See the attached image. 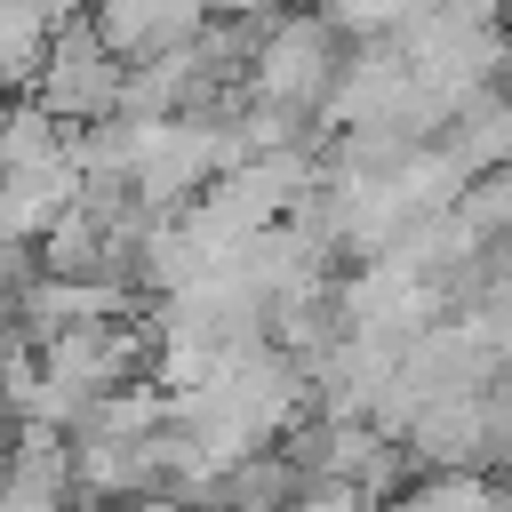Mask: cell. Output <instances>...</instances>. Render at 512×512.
<instances>
[{
    "instance_id": "cell-1",
    "label": "cell",
    "mask_w": 512,
    "mask_h": 512,
    "mask_svg": "<svg viewBox=\"0 0 512 512\" xmlns=\"http://www.w3.org/2000/svg\"><path fill=\"white\" fill-rule=\"evenodd\" d=\"M336 72H344V24L320 8H272L264 32H256V56H248V96L256 104H280V112H304L320 120L328 96H336Z\"/></svg>"
},
{
    "instance_id": "cell-2",
    "label": "cell",
    "mask_w": 512,
    "mask_h": 512,
    "mask_svg": "<svg viewBox=\"0 0 512 512\" xmlns=\"http://www.w3.org/2000/svg\"><path fill=\"white\" fill-rule=\"evenodd\" d=\"M32 96L56 104L72 128H80V120H104V112L128 104V56H112V40H104L88 16H72V24L48 40V64H40Z\"/></svg>"
},
{
    "instance_id": "cell-3",
    "label": "cell",
    "mask_w": 512,
    "mask_h": 512,
    "mask_svg": "<svg viewBox=\"0 0 512 512\" xmlns=\"http://www.w3.org/2000/svg\"><path fill=\"white\" fill-rule=\"evenodd\" d=\"M88 24L112 40V56H152V48H176L208 24L200 0H88Z\"/></svg>"
},
{
    "instance_id": "cell-4",
    "label": "cell",
    "mask_w": 512,
    "mask_h": 512,
    "mask_svg": "<svg viewBox=\"0 0 512 512\" xmlns=\"http://www.w3.org/2000/svg\"><path fill=\"white\" fill-rule=\"evenodd\" d=\"M440 144L480 176V168H504L512 160V104L496 96V80L488 88H472L456 112H448V128H440Z\"/></svg>"
},
{
    "instance_id": "cell-5",
    "label": "cell",
    "mask_w": 512,
    "mask_h": 512,
    "mask_svg": "<svg viewBox=\"0 0 512 512\" xmlns=\"http://www.w3.org/2000/svg\"><path fill=\"white\" fill-rule=\"evenodd\" d=\"M416 8L424 0H328V16L344 24V40H400Z\"/></svg>"
}]
</instances>
